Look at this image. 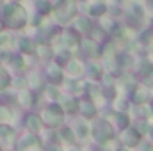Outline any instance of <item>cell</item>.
Segmentation results:
<instances>
[{"mask_svg": "<svg viewBox=\"0 0 153 151\" xmlns=\"http://www.w3.org/2000/svg\"><path fill=\"white\" fill-rule=\"evenodd\" d=\"M61 117H62V114H61V110L57 107H48L43 112V119H45L46 124H57L61 121Z\"/></svg>", "mask_w": 153, "mask_h": 151, "instance_id": "cell-2", "label": "cell"}, {"mask_svg": "<svg viewBox=\"0 0 153 151\" xmlns=\"http://www.w3.org/2000/svg\"><path fill=\"white\" fill-rule=\"evenodd\" d=\"M18 46H20V50L22 52H29V53H32V43L29 41V39H20L18 41Z\"/></svg>", "mask_w": 153, "mask_h": 151, "instance_id": "cell-10", "label": "cell"}, {"mask_svg": "<svg viewBox=\"0 0 153 151\" xmlns=\"http://www.w3.org/2000/svg\"><path fill=\"white\" fill-rule=\"evenodd\" d=\"M27 128L32 130V132H38L39 128H41V119H39L38 115H34V114L27 115Z\"/></svg>", "mask_w": 153, "mask_h": 151, "instance_id": "cell-5", "label": "cell"}, {"mask_svg": "<svg viewBox=\"0 0 153 151\" xmlns=\"http://www.w3.org/2000/svg\"><path fill=\"white\" fill-rule=\"evenodd\" d=\"M13 135H14V132L9 126V123H0V141H11Z\"/></svg>", "mask_w": 153, "mask_h": 151, "instance_id": "cell-4", "label": "cell"}, {"mask_svg": "<svg viewBox=\"0 0 153 151\" xmlns=\"http://www.w3.org/2000/svg\"><path fill=\"white\" fill-rule=\"evenodd\" d=\"M2 21L5 27L11 29H22L27 23V13L25 9L16 4V2H9L2 7Z\"/></svg>", "mask_w": 153, "mask_h": 151, "instance_id": "cell-1", "label": "cell"}, {"mask_svg": "<svg viewBox=\"0 0 153 151\" xmlns=\"http://www.w3.org/2000/svg\"><path fill=\"white\" fill-rule=\"evenodd\" d=\"M11 43V36L9 34H2L0 32V46H7Z\"/></svg>", "mask_w": 153, "mask_h": 151, "instance_id": "cell-12", "label": "cell"}, {"mask_svg": "<svg viewBox=\"0 0 153 151\" xmlns=\"http://www.w3.org/2000/svg\"><path fill=\"white\" fill-rule=\"evenodd\" d=\"M18 100H20V103L23 105V107H30L32 105V94L30 93H20V96H18Z\"/></svg>", "mask_w": 153, "mask_h": 151, "instance_id": "cell-8", "label": "cell"}, {"mask_svg": "<svg viewBox=\"0 0 153 151\" xmlns=\"http://www.w3.org/2000/svg\"><path fill=\"white\" fill-rule=\"evenodd\" d=\"M38 139L36 137H32V135H27V137H23L20 142H18V148L20 150H32V148H38Z\"/></svg>", "mask_w": 153, "mask_h": 151, "instance_id": "cell-3", "label": "cell"}, {"mask_svg": "<svg viewBox=\"0 0 153 151\" xmlns=\"http://www.w3.org/2000/svg\"><path fill=\"white\" fill-rule=\"evenodd\" d=\"M48 76L52 78V82H59V80H61V73H59L55 68H50V71H48Z\"/></svg>", "mask_w": 153, "mask_h": 151, "instance_id": "cell-11", "label": "cell"}, {"mask_svg": "<svg viewBox=\"0 0 153 151\" xmlns=\"http://www.w3.org/2000/svg\"><path fill=\"white\" fill-rule=\"evenodd\" d=\"M9 85H11V76H9V73L0 66V91L7 89Z\"/></svg>", "mask_w": 153, "mask_h": 151, "instance_id": "cell-6", "label": "cell"}, {"mask_svg": "<svg viewBox=\"0 0 153 151\" xmlns=\"http://www.w3.org/2000/svg\"><path fill=\"white\" fill-rule=\"evenodd\" d=\"M9 62H11V66L16 68V70H22V68H23V59H22L20 55H11V57H9Z\"/></svg>", "mask_w": 153, "mask_h": 151, "instance_id": "cell-9", "label": "cell"}, {"mask_svg": "<svg viewBox=\"0 0 153 151\" xmlns=\"http://www.w3.org/2000/svg\"><path fill=\"white\" fill-rule=\"evenodd\" d=\"M11 119H13L11 110H9L7 107L0 105V123H11Z\"/></svg>", "mask_w": 153, "mask_h": 151, "instance_id": "cell-7", "label": "cell"}, {"mask_svg": "<svg viewBox=\"0 0 153 151\" xmlns=\"http://www.w3.org/2000/svg\"><path fill=\"white\" fill-rule=\"evenodd\" d=\"M2 29H4V21H0V32H2Z\"/></svg>", "mask_w": 153, "mask_h": 151, "instance_id": "cell-13", "label": "cell"}]
</instances>
